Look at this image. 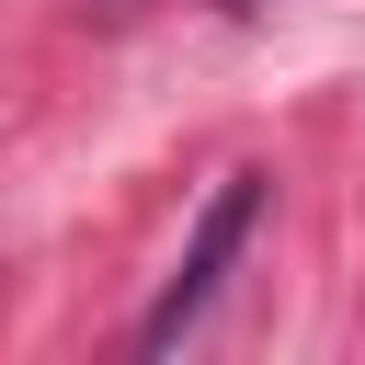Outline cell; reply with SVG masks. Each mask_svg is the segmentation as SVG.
<instances>
[{
  "mask_svg": "<svg viewBox=\"0 0 365 365\" xmlns=\"http://www.w3.org/2000/svg\"><path fill=\"white\" fill-rule=\"evenodd\" d=\"M251 217H262V171H228L217 194H205V217H194V240H182V274L160 285V308L137 319V354H171L205 308H217V285H228V262H240V240H251Z\"/></svg>",
  "mask_w": 365,
  "mask_h": 365,
  "instance_id": "6da1fadb",
  "label": "cell"
}]
</instances>
